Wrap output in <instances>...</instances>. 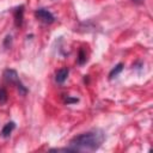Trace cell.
I'll return each mask as SVG.
<instances>
[{"label": "cell", "mask_w": 153, "mask_h": 153, "mask_svg": "<svg viewBox=\"0 0 153 153\" xmlns=\"http://www.w3.org/2000/svg\"><path fill=\"white\" fill-rule=\"evenodd\" d=\"M4 78H5V80H6L7 82H10V84H12V85H14V86L17 87L19 94L25 96V94L27 93V88H26V87L24 86V84L20 81L17 71H14V69H12V68L5 69V71H4Z\"/></svg>", "instance_id": "7a4b0ae2"}, {"label": "cell", "mask_w": 153, "mask_h": 153, "mask_svg": "<svg viewBox=\"0 0 153 153\" xmlns=\"http://www.w3.org/2000/svg\"><path fill=\"white\" fill-rule=\"evenodd\" d=\"M35 17H36L39 22H42V23H44V24H51V23L55 22L54 14H53L50 11H48L47 8H37V10L35 11Z\"/></svg>", "instance_id": "3957f363"}, {"label": "cell", "mask_w": 153, "mask_h": 153, "mask_svg": "<svg viewBox=\"0 0 153 153\" xmlns=\"http://www.w3.org/2000/svg\"><path fill=\"white\" fill-rule=\"evenodd\" d=\"M131 1H134V2H136V4H142V2H143V0H131Z\"/></svg>", "instance_id": "7c38bea8"}, {"label": "cell", "mask_w": 153, "mask_h": 153, "mask_svg": "<svg viewBox=\"0 0 153 153\" xmlns=\"http://www.w3.org/2000/svg\"><path fill=\"white\" fill-rule=\"evenodd\" d=\"M13 18H14V24L17 27H20L23 25V19H24V6L20 5L14 8L13 11Z\"/></svg>", "instance_id": "277c9868"}, {"label": "cell", "mask_w": 153, "mask_h": 153, "mask_svg": "<svg viewBox=\"0 0 153 153\" xmlns=\"http://www.w3.org/2000/svg\"><path fill=\"white\" fill-rule=\"evenodd\" d=\"M123 67H124V65H123L122 62L117 63V65L110 71V73H109V79H114L115 76H117V75L123 71Z\"/></svg>", "instance_id": "52a82bcc"}, {"label": "cell", "mask_w": 153, "mask_h": 153, "mask_svg": "<svg viewBox=\"0 0 153 153\" xmlns=\"http://www.w3.org/2000/svg\"><path fill=\"white\" fill-rule=\"evenodd\" d=\"M79 99L78 98H72V97H69V96H67L66 98H65V102L67 103V104H72V103H76Z\"/></svg>", "instance_id": "8fae6325"}, {"label": "cell", "mask_w": 153, "mask_h": 153, "mask_svg": "<svg viewBox=\"0 0 153 153\" xmlns=\"http://www.w3.org/2000/svg\"><path fill=\"white\" fill-rule=\"evenodd\" d=\"M104 141V134L100 130H91L74 136L69 141V147L74 152L80 151H97Z\"/></svg>", "instance_id": "6da1fadb"}, {"label": "cell", "mask_w": 153, "mask_h": 153, "mask_svg": "<svg viewBox=\"0 0 153 153\" xmlns=\"http://www.w3.org/2000/svg\"><path fill=\"white\" fill-rule=\"evenodd\" d=\"M11 43H12V37H11L10 35H7V36L5 37V41H4V47H5V48H10Z\"/></svg>", "instance_id": "30bf717a"}, {"label": "cell", "mask_w": 153, "mask_h": 153, "mask_svg": "<svg viewBox=\"0 0 153 153\" xmlns=\"http://www.w3.org/2000/svg\"><path fill=\"white\" fill-rule=\"evenodd\" d=\"M16 128V123L14 122H7L4 127H2V130H1V134L4 137H8L11 135V133L13 131V129Z\"/></svg>", "instance_id": "8992f818"}, {"label": "cell", "mask_w": 153, "mask_h": 153, "mask_svg": "<svg viewBox=\"0 0 153 153\" xmlns=\"http://www.w3.org/2000/svg\"><path fill=\"white\" fill-rule=\"evenodd\" d=\"M68 74H69V69L67 67L57 69L56 73H55V80H56V82L57 84H63L67 80Z\"/></svg>", "instance_id": "5b68a950"}, {"label": "cell", "mask_w": 153, "mask_h": 153, "mask_svg": "<svg viewBox=\"0 0 153 153\" xmlns=\"http://www.w3.org/2000/svg\"><path fill=\"white\" fill-rule=\"evenodd\" d=\"M86 61H87V56H86V51L82 49V48H80L79 49V53H78V57H76V62H78V65H80V66H82L84 63H86Z\"/></svg>", "instance_id": "ba28073f"}, {"label": "cell", "mask_w": 153, "mask_h": 153, "mask_svg": "<svg viewBox=\"0 0 153 153\" xmlns=\"http://www.w3.org/2000/svg\"><path fill=\"white\" fill-rule=\"evenodd\" d=\"M6 100H7V92L4 87H0V104L6 103Z\"/></svg>", "instance_id": "9c48e42d"}]
</instances>
